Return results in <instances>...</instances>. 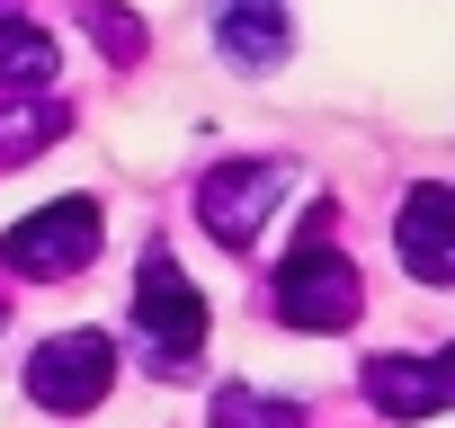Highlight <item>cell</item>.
<instances>
[{
  "label": "cell",
  "mask_w": 455,
  "mask_h": 428,
  "mask_svg": "<svg viewBox=\"0 0 455 428\" xmlns=\"http://www.w3.org/2000/svg\"><path fill=\"white\" fill-rule=\"evenodd\" d=\"M63 143V107L54 99H10L0 107V170L10 161H36V152H54Z\"/></svg>",
  "instance_id": "cell-10"
},
{
  "label": "cell",
  "mask_w": 455,
  "mask_h": 428,
  "mask_svg": "<svg viewBox=\"0 0 455 428\" xmlns=\"http://www.w3.org/2000/svg\"><path fill=\"white\" fill-rule=\"evenodd\" d=\"M286 187H295V161H223V170H205V187H196V224H205L223 250H251V242L268 233V214L286 205Z\"/></svg>",
  "instance_id": "cell-3"
},
{
  "label": "cell",
  "mask_w": 455,
  "mask_h": 428,
  "mask_svg": "<svg viewBox=\"0 0 455 428\" xmlns=\"http://www.w3.org/2000/svg\"><path fill=\"white\" fill-rule=\"evenodd\" d=\"M205 428H313V419H304V401H286V392L223 384V392H214V410H205Z\"/></svg>",
  "instance_id": "cell-9"
},
{
  "label": "cell",
  "mask_w": 455,
  "mask_h": 428,
  "mask_svg": "<svg viewBox=\"0 0 455 428\" xmlns=\"http://www.w3.org/2000/svg\"><path fill=\"white\" fill-rule=\"evenodd\" d=\"M99 233H108L99 196H54V205H36V214H28V224L0 233V268H19V277L54 286V277H72V268H90V259H99Z\"/></svg>",
  "instance_id": "cell-2"
},
{
  "label": "cell",
  "mask_w": 455,
  "mask_h": 428,
  "mask_svg": "<svg viewBox=\"0 0 455 428\" xmlns=\"http://www.w3.org/2000/svg\"><path fill=\"white\" fill-rule=\"evenodd\" d=\"M0 19H10V0H0Z\"/></svg>",
  "instance_id": "cell-13"
},
{
  "label": "cell",
  "mask_w": 455,
  "mask_h": 428,
  "mask_svg": "<svg viewBox=\"0 0 455 428\" xmlns=\"http://www.w3.org/2000/svg\"><path fill=\"white\" fill-rule=\"evenodd\" d=\"M214 45H223V63L233 72H277L286 63V45H295V10L286 0H214Z\"/></svg>",
  "instance_id": "cell-8"
},
{
  "label": "cell",
  "mask_w": 455,
  "mask_h": 428,
  "mask_svg": "<svg viewBox=\"0 0 455 428\" xmlns=\"http://www.w3.org/2000/svg\"><path fill=\"white\" fill-rule=\"evenodd\" d=\"M277 313H286L295 330H348V321L366 313V286H357V268H348L331 242H304V250L277 268Z\"/></svg>",
  "instance_id": "cell-5"
},
{
  "label": "cell",
  "mask_w": 455,
  "mask_h": 428,
  "mask_svg": "<svg viewBox=\"0 0 455 428\" xmlns=\"http://www.w3.org/2000/svg\"><path fill=\"white\" fill-rule=\"evenodd\" d=\"M81 28L108 45V63H143V19L116 10V0H81Z\"/></svg>",
  "instance_id": "cell-12"
},
{
  "label": "cell",
  "mask_w": 455,
  "mask_h": 428,
  "mask_svg": "<svg viewBox=\"0 0 455 428\" xmlns=\"http://www.w3.org/2000/svg\"><path fill=\"white\" fill-rule=\"evenodd\" d=\"M0 81L10 90H45L54 81V36L28 19H0Z\"/></svg>",
  "instance_id": "cell-11"
},
{
  "label": "cell",
  "mask_w": 455,
  "mask_h": 428,
  "mask_svg": "<svg viewBox=\"0 0 455 428\" xmlns=\"http://www.w3.org/2000/svg\"><path fill=\"white\" fill-rule=\"evenodd\" d=\"M134 330H143V366L152 375H196V348H205V295L188 286V268L152 242L143 250V277H134Z\"/></svg>",
  "instance_id": "cell-1"
},
{
  "label": "cell",
  "mask_w": 455,
  "mask_h": 428,
  "mask_svg": "<svg viewBox=\"0 0 455 428\" xmlns=\"http://www.w3.org/2000/svg\"><path fill=\"white\" fill-rule=\"evenodd\" d=\"M393 250L419 286H455V187L446 178H419L393 214Z\"/></svg>",
  "instance_id": "cell-7"
},
{
  "label": "cell",
  "mask_w": 455,
  "mask_h": 428,
  "mask_svg": "<svg viewBox=\"0 0 455 428\" xmlns=\"http://www.w3.org/2000/svg\"><path fill=\"white\" fill-rule=\"evenodd\" d=\"M357 384H366V401H375L384 419H437V410H455V339H446V348H428V357L375 348Z\"/></svg>",
  "instance_id": "cell-6"
},
{
  "label": "cell",
  "mask_w": 455,
  "mask_h": 428,
  "mask_svg": "<svg viewBox=\"0 0 455 428\" xmlns=\"http://www.w3.org/2000/svg\"><path fill=\"white\" fill-rule=\"evenodd\" d=\"M116 384V339L108 330H54L28 357V401L36 410H99Z\"/></svg>",
  "instance_id": "cell-4"
}]
</instances>
